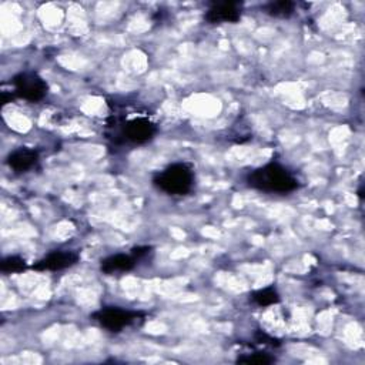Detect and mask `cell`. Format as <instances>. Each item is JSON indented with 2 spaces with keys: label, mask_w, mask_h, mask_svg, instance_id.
Segmentation results:
<instances>
[{
  "label": "cell",
  "mask_w": 365,
  "mask_h": 365,
  "mask_svg": "<svg viewBox=\"0 0 365 365\" xmlns=\"http://www.w3.org/2000/svg\"><path fill=\"white\" fill-rule=\"evenodd\" d=\"M37 161H38V153L36 150L27 148V147L16 148L6 158L7 165L14 173H27L37 164Z\"/></svg>",
  "instance_id": "cell-8"
},
{
  "label": "cell",
  "mask_w": 365,
  "mask_h": 365,
  "mask_svg": "<svg viewBox=\"0 0 365 365\" xmlns=\"http://www.w3.org/2000/svg\"><path fill=\"white\" fill-rule=\"evenodd\" d=\"M91 317L101 328L110 332H120L141 319L144 314L141 311L127 309L121 307H103L98 311L93 312Z\"/></svg>",
  "instance_id": "cell-4"
},
{
  "label": "cell",
  "mask_w": 365,
  "mask_h": 365,
  "mask_svg": "<svg viewBox=\"0 0 365 365\" xmlns=\"http://www.w3.org/2000/svg\"><path fill=\"white\" fill-rule=\"evenodd\" d=\"M11 84L14 88V94L30 103L41 101L48 93L47 83L37 73L33 71L19 73L13 77Z\"/></svg>",
  "instance_id": "cell-5"
},
{
  "label": "cell",
  "mask_w": 365,
  "mask_h": 365,
  "mask_svg": "<svg viewBox=\"0 0 365 365\" xmlns=\"http://www.w3.org/2000/svg\"><path fill=\"white\" fill-rule=\"evenodd\" d=\"M274 356L265 352H252V354H245L242 356L237 358L238 364H251V365H267L274 362Z\"/></svg>",
  "instance_id": "cell-13"
},
{
  "label": "cell",
  "mask_w": 365,
  "mask_h": 365,
  "mask_svg": "<svg viewBox=\"0 0 365 365\" xmlns=\"http://www.w3.org/2000/svg\"><path fill=\"white\" fill-rule=\"evenodd\" d=\"M110 130L108 137L114 144H145L157 134V125L148 118V115H135L128 118H118L111 114L107 124Z\"/></svg>",
  "instance_id": "cell-2"
},
{
  "label": "cell",
  "mask_w": 365,
  "mask_h": 365,
  "mask_svg": "<svg viewBox=\"0 0 365 365\" xmlns=\"http://www.w3.org/2000/svg\"><path fill=\"white\" fill-rule=\"evenodd\" d=\"M195 181V174L187 163H174L153 175V184L170 195L188 194Z\"/></svg>",
  "instance_id": "cell-3"
},
{
  "label": "cell",
  "mask_w": 365,
  "mask_h": 365,
  "mask_svg": "<svg viewBox=\"0 0 365 365\" xmlns=\"http://www.w3.org/2000/svg\"><path fill=\"white\" fill-rule=\"evenodd\" d=\"M137 261L138 259L131 254H114L101 259L100 269L107 275L114 272H127L137 265Z\"/></svg>",
  "instance_id": "cell-9"
},
{
  "label": "cell",
  "mask_w": 365,
  "mask_h": 365,
  "mask_svg": "<svg viewBox=\"0 0 365 365\" xmlns=\"http://www.w3.org/2000/svg\"><path fill=\"white\" fill-rule=\"evenodd\" d=\"M27 268L26 261L19 255H9L1 259L0 269L4 274H19Z\"/></svg>",
  "instance_id": "cell-12"
},
{
  "label": "cell",
  "mask_w": 365,
  "mask_h": 365,
  "mask_svg": "<svg viewBox=\"0 0 365 365\" xmlns=\"http://www.w3.org/2000/svg\"><path fill=\"white\" fill-rule=\"evenodd\" d=\"M241 19V6L235 1H222L212 4L204 14V20L210 24L237 23Z\"/></svg>",
  "instance_id": "cell-7"
},
{
  "label": "cell",
  "mask_w": 365,
  "mask_h": 365,
  "mask_svg": "<svg viewBox=\"0 0 365 365\" xmlns=\"http://www.w3.org/2000/svg\"><path fill=\"white\" fill-rule=\"evenodd\" d=\"M80 259L77 251L73 250H54L48 252L46 257L33 264V269L36 271H60L76 265Z\"/></svg>",
  "instance_id": "cell-6"
},
{
  "label": "cell",
  "mask_w": 365,
  "mask_h": 365,
  "mask_svg": "<svg viewBox=\"0 0 365 365\" xmlns=\"http://www.w3.org/2000/svg\"><path fill=\"white\" fill-rule=\"evenodd\" d=\"M251 301L258 307H271L279 302V294L274 287H265L251 294Z\"/></svg>",
  "instance_id": "cell-10"
},
{
  "label": "cell",
  "mask_w": 365,
  "mask_h": 365,
  "mask_svg": "<svg viewBox=\"0 0 365 365\" xmlns=\"http://www.w3.org/2000/svg\"><path fill=\"white\" fill-rule=\"evenodd\" d=\"M150 251H151V247H148V245H140V247L131 248V255H134L137 259H141V258H144L145 255H148Z\"/></svg>",
  "instance_id": "cell-14"
},
{
  "label": "cell",
  "mask_w": 365,
  "mask_h": 365,
  "mask_svg": "<svg viewBox=\"0 0 365 365\" xmlns=\"http://www.w3.org/2000/svg\"><path fill=\"white\" fill-rule=\"evenodd\" d=\"M295 4L288 0H279V1H271L264 6V11L272 17L279 19H288L294 13Z\"/></svg>",
  "instance_id": "cell-11"
},
{
  "label": "cell",
  "mask_w": 365,
  "mask_h": 365,
  "mask_svg": "<svg viewBox=\"0 0 365 365\" xmlns=\"http://www.w3.org/2000/svg\"><path fill=\"white\" fill-rule=\"evenodd\" d=\"M245 181L251 188L269 194H289L299 187L297 177L287 167L275 161L250 171Z\"/></svg>",
  "instance_id": "cell-1"
}]
</instances>
